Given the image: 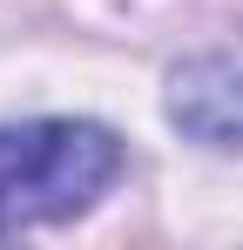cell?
<instances>
[{
  "instance_id": "obj_1",
  "label": "cell",
  "mask_w": 243,
  "mask_h": 250,
  "mask_svg": "<svg viewBox=\"0 0 243 250\" xmlns=\"http://www.w3.org/2000/svg\"><path fill=\"white\" fill-rule=\"evenodd\" d=\"M122 169V142L95 122L0 128V237L88 209Z\"/></svg>"
},
{
  "instance_id": "obj_2",
  "label": "cell",
  "mask_w": 243,
  "mask_h": 250,
  "mask_svg": "<svg viewBox=\"0 0 243 250\" xmlns=\"http://www.w3.org/2000/svg\"><path fill=\"white\" fill-rule=\"evenodd\" d=\"M169 115L182 135H196L209 149H243V54H202L189 68H176Z\"/></svg>"
}]
</instances>
